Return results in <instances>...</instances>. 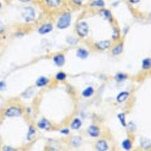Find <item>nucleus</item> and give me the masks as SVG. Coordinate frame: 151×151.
<instances>
[{
	"label": "nucleus",
	"instance_id": "obj_33",
	"mask_svg": "<svg viewBox=\"0 0 151 151\" xmlns=\"http://www.w3.org/2000/svg\"><path fill=\"white\" fill-rule=\"evenodd\" d=\"M74 2L76 3V4H80L82 2L83 0H73Z\"/></svg>",
	"mask_w": 151,
	"mask_h": 151
},
{
	"label": "nucleus",
	"instance_id": "obj_29",
	"mask_svg": "<svg viewBox=\"0 0 151 151\" xmlns=\"http://www.w3.org/2000/svg\"><path fill=\"white\" fill-rule=\"evenodd\" d=\"M5 88V84L4 82H0V89H3Z\"/></svg>",
	"mask_w": 151,
	"mask_h": 151
},
{
	"label": "nucleus",
	"instance_id": "obj_28",
	"mask_svg": "<svg viewBox=\"0 0 151 151\" xmlns=\"http://www.w3.org/2000/svg\"><path fill=\"white\" fill-rule=\"evenodd\" d=\"M119 31L117 29H114V35H113V38L114 40H116L118 38H119Z\"/></svg>",
	"mask_w": 151,
	"mask_h": 151
},
{
	"label": "nucleus",
	"instance_id": "obj_34",
	"mask_svg": "<svg viewBox=\"0 0 151 151\" xmlns=\"http://www.w3.org/2000/svg\"><path fill=\"white\" fill-rule=\"evenodd\" d=\"M129 1H130L132 4H136V3H138L139 2L140 0H129Z\"/></svg>",
	"mask_w": 151,
	"mask_h": 151
},
{
	"label": "nucleus",
	"instance_id": "obj_14",
	"mask_svg": "<svg viewBox=\"0 0 151 151\" xmlns=\"http://www.w3.org/2000/svg\"><path fill=\"white\" fill-rule=\"evenodd\" d=\"M47 82H48V79L44 77H41L36 81V85L38 87H43L44 85H46Z\"/></svg>",
	"mask_w": 151,
	"mask_h": 151
},
{
	"label": "nucleus",
	"instance_id": "obj_22",
	"mask_svg": "<svg viewBox=\"0 0 151 151\" xmlns=\"http://www.w3.org/2000/svg\"><path fill=\"white\" fill-rule=\"evenodd\" d=\"M143 67L145 70L147 69H149L150 67V60L149 58H147V59H145L143 62Z\"/></svg>",
	"mask_w": 151,
	"mask_h": 151
},
{
	"label": "nucleus",
	"instance_id": "obj_11",
	"mask_svg": "<svg viewBox=\"0 0 151 151\" xmlns=\"http://www.w3.org/2000/svg\"><path fill=\"white\" fill-rule=\"evenodd\" d=\"M128 93L127 92H123L121 93H120V94L118 95L117 96V101H119V102H123L124 101L126 100V99L128 98Z\"/></svg>",
	"mask_w": 151,
	"mask_h": 151
},
{
	"label": "nucleus",
	"instance_id": "obj_13",
	"mask_svg": "<svg viewBox=\"0 0 151 151\" xmlns=\"http://www.w3.org/2000/svg\"><path fill=\"white\" fill-rule=\"evenodd\" d=\"M82 125V122L80 121L79 119H75L74 120L72 123L71 124V128L72 129H75V130H77V129H79L80 128V126Z\"/></svg>",
	"mask_w": 151,
	"mask_h": 151
},
{
	"label": "nucleus",
	"instance_id": "obj_7",
	"mask_svg": "<svg viewBox=\"0 0 151 151\" xmlns=\"http://www.w3.org/2000/svg\"><path fill=\"white\" fill-rule=\"evenodd\" d=\"M96 46L99 50H105V49H107L110 46V42L108 41L98 42L96 43Z\"/></svg>",
	"mask_w": 151,
	"mask_h": 151
},
{
	"label": "nucleus",
	"instance_id": "obj_32",
	"mask_svg": "<svg viewBox=\"0 0 151 151\" xmlns=\"http://www.w3.org/2000/svg\"><path fill=\"white\" fill-rule=\"evenodd\" d=\"M3 150H13L14 149L12 148H9V147H5V148H3Z\"/></svg>",
	"mask_w": 151,
	"mask_h": 151
},
{
	"label": "nucleus",
	"instance_id": "obj_18",
	"mask_svg": "<svg viewBox=\"0 0 151 151\" xmlns=\"http://www.w3.org/2000/svg\"><path fill=\"white\" fill-rule=\"evenodd\" d=\"M46 2L50 7H57L60 4V0H46Z\"/></svg>",
	"mask_w": 151,
	"mask_h": 151
},
{
	"label": "nucleus",
	"instance_id": "obj_23",
	"mask_svg": "<svg viewBox=\"0 0 151 151\" xmlns=\"http://www.w3.org/2000/svg\"><path fill=\"white\" fill-rule=\"evenodd\" d=\"M101 14H102L103 16H104L106 19L110 20L111 18V13L108 10H102L101 12Z\"/></svg>",
	"mask_w": 151,
	"mask_h": 151
},
{
	"label": "nucleus",
	"instance_id": "obj_16",
	"mask_svg": "<svg viewBox=\"0 0 151 151\" xmlns=\"http://www.w3.org/2000/svg\"><path fill=\"white\" fill-rule=\"evenodd\" d=\"M141 145L143 148H148L150 147V140L149 139H146V138H142Z\"/></svg>",
	"mask_w": 151,
	"mask_h": 151
},
{
	"label": "nucleus",
	"instance_id": "obj_20",
	"mask_svg": "<svg viewBox=\"0 0 151 151\" xmlns=\"http://www.w3.org/2000/svg\"><path fill=\"white\" fill-rule=\"evenodd\" d=\"M122 146L126 150H130L131 148V143L129 140H126L122 143Z\"/></svg>",
	"mask_w": 151,
	"mask_h": 151
},
{
	"label": "nucleus",
	"instance_id": "obj_21",
	"mask_svg": "<svg viewBox=\"0 0 151 151\" xmlns=\"http://www.w3.org/2000/svg\"><path fill=\"white\" fill-rule=\"evenodd\" d=\"M104 5V2L103 0H96L91 4L92 7H103Z\"/></svg>",
	"mask_w": 151,
	"mask_h": 151
},
{
	"label": "nucleus",
	"instance_id": "obj_30",
	"mask_svg": "<svg viewBox=\"0 0 151 151\" xmlns=\"http://www.w3.org/2000/svg\"><path fill=\"white\" fill-rule=\"evenodd\" d=\"M61 133H62L63 134L67 135V134H68L69 133V130H67V129H64V130H61Z\"/></svg>",
	"mask_w": 151,
	"mask_h": 151
},
{
	"label": "nucleus",
	"instance_id": "obj_15",
	"mask_svg": "<svg viewBox=\"0 0 151 151\" xmlns=\"http://www.w3.org/2000/svg\"><path fill=\"white\" fill-rule=\"evenodd\" d=\"M123 50V44H119L117 46H116L114 49H113L112 53L114 55H119L121 53Z\"/></svg>",
	"mask_w": 151,
	"mask_h": 151
},
{
	"label": "nucleus",
	"instance_id": "obj_25",
	"mask_svg": "<svg viewBox=\"0 0 151 151\" xmlns=\"http://www.w3.org/2000/svg\"><path fill=\"white\" fill-rule=\"evenodd\" d=\"M119 119L122 125L124 126H126V121H125V115H124V114H119Z\"/></svg>",
	"mask_w": 151,
	"mask_h": 151
},
{
	"label": "nucleus",
	"instance_id": "obj_4",
	"mask_svg": "<svg viewBox=\"0 0 151 151\" xmlns=\"http://www.w3.org/2000/svg\"><path fill=\"white\" fill-rule=\"evenodd\" d=\"M21 114V110L16 107H11L9 108V109H7L6 111V115L9 117H13V116H20Z\"/></svg>",
	"mask_w": 151,
	"mask_h": 151
},
{
	"label": "nucleus",
	"instance_id": "obj_3",
	"mask_svg": "<svg viewBox=\"0 0 151 151\" xmlns=\"http://www.w3.org/2000/svg\"><path fill=\"white\" fill-rule=\"evenodd\" d=\"M77 31L78 34L80 35L81 37L86 36L89 31V28L87 23L85 22H81L77 26Z\"/></svg>",
	"mask_w": 151,
	"mask_h": 151
},
{
	"label": "nucleus",
	"instance_id": "obj_26",
	"mask_svg": "<svg viewBox=\"0 0 151 151\" xmlns=\"http://www.w3.org/2000/svg\"><path fill=\"white\" fill-rule=\"evenodd\" d=\"M126 77L125 75L121 74V73H119V74H118L116 76V80L117 81H122V80H125Z\"/></svg>",
	"mask_w": 151,
	"mask_h": 151
},
{
	"label": "nucleus",
	"instance_id": "obj_1",
	"mask_svg": "<svg viewBox=\"0 0 151 151\" xmlns=\"http://www.w3.org/2000/svg\"><path fill=\"white\" fill-rule=\"evenodd\" d=\"M71 21V15L69 13H65L62 15L57 22V28L60 29H65L69 26Z\"/></svg>",
	"mask_w": 151,
	"mask_h": 151
},
{
	"label": "nucleus",
	"instance_id": "obj_35",
	"mask_svg": "<svg viewBox=\"0 0 151 151\" xmlns=\"http://www.w3.org/2000/svg\"><path fill=\"white\" fill-rule=\"evenodd\" d=\"M21 2H28L29 0H20Z\"/></svg>",
	"mask_w": 151,
	"mask_h": 151
},
{
	"label": "nucleus",
	"instance_id": "obj_17",
	"mask_svg": "<svg viewBox=\"0 0 151 151\" xmlns=\"http://www.w3.org/2000/svg\"><path fill=\"white\" fill-rule=\"evenodd\" d=\"M94 92V89L92 87H88L87 89H85V91L82 92V95L84 96H86V97H88V96H90L93 94Z\"/></svg>",
	"mask_w": 151,
	"mask_h": 151
},
{
	"label": "nucleus",
	"instance_id": "obj_27",
	"mask_svg": "<svg viewBox=\"0 0 151 151\" xmlns=\"http://www.w3.org/2000/svg\"><path fill=\"white\" fill-rule=\"evenodd\" d=\"M66 77V75H65V74L63 73V72H60L56 75V78H57L58 80H63L65 79Z\"/></svg>",
	"mask_w": 151,
	"mask_h": 151
},
{
	"label": "nucleus",
	"instance_id": "obj_10",
	"mask_svg": "<svg viewBox=\"0 0 151 151\" xmlns=\"http://www.w3.org/2000/svg\"><path fill=\"white\" fill-rule=\"evenodd\" d=\"M38 127L41 129H48L50 128V124L46 119H41L38 122Z\"/></svg>",
	"mask_w": 151,
	"mask_h": 151
},
{
	"label": "nucleus",
	"instance_id": "obj_6",
	"mask_svg": "<svg viewBox=\"0 0 151 151\" xmlns=\"http://www.w3.org/2000/svg\"><path fill=\"white\" fill-rule=\"evenodd\" d=\"M87 132L89 134V135H91L92 137H97L99 135V129L98 127L94 126H90L88 128Z\"/></svg>",
	"mask_w": 151,
	"mask_h": 151
},
{
	"label": "nucleus",
	"instance_id": "obj_9",
	"mask_svg": "<svg viewBox=\"0 0 151 151\" xmlns=\"http://www.w3.org/2000/svg\"><path fill=\"white\" fill-rule=\"evenodd\" d=\"M96 148L98 150L104 151L107 150L108 145L107 143L104 141V140H99L97 144H96Z\"/></svg>",
	"mask_w": 151,
	"mask_h": 151
},
{
	"label": "nucleus",
	"instance_id": "obj_5",
	"mask_svg": "<svg viewBox=\"0 0 151 151\" xmlns=\"http://www.w3.org/2000/svg\"><path fill=\"white\" fill-rule=\"evenodd\" d=\"M53 30V26L50 23H47L45 25H43L38 30V32L41 34H46L50 32Z\"/></svg>",
	"mask_w": 151,
	"mask_h": 151
},
{
	"label": "nucleus",
	"instance_id": "obj_12",
	"mask_svg": "<svg viewBox=\"0 0 151 151\" xmlns=\"http://www.w3.org/2000/svg\"><path fill=\"white\" fill-rule=\"evenodd\" d=\"M77 55L80 58H82V59H85L86 57L88 56V52L87 50H85V49H82L80 48L77 50Z\"/></svg>",
	"mask_w": 151,
	"mask_h": 151
},
{
	"label": "nucleus",
	"instance_id": "obj_19",
	"mask_svg": "<svg viewBox=\"0 0 151 151\" xmlns=\"http://www.w3.org/2000/svg\"><path fill=\"white\" fill-rule=\"evenodd\" d=\"M35 133H36V130H35V128L33 126H31L29 128V130H28V133L27 138L28 140H31L33 137Z\"/></svg>",
	"mask_w": 151,
	"mask_h": 151
},
{
	"label": "nucleus",
	"instance_id": "obj_8",
	"mask_svg": "<svg viewBox=\"0 0 151 151\" xmlns=\"http://www.w3.org/2000/svg\"><path fill=\"white\" fill-rule=\"evenodd\" d=\"M54 62L58 66H62L65 63V57L63 55H57L54 57Z\"/></svg>",
	"mask_w": 151,
	"mask_h": 151
},
{
	"label": "nucleus",
	"instance_id": "obj_36",
	"mask_svg": "<svg viewBox=\"0 0 151 151\" xmlns=\"http://www.w3.org/2000/svg\"><path fill=\"white\" fill-rule=\"evenodd\" d=\"M0 8H1V3H0Z\"/></svg>",
	"mask_w": 151,
	"mask_h": 151
},
{
	"label": "nucleus",
	"instance_id": "obj_24",
	"mask_svg": "<svg viewBox=\"0 0 151 151\" xmlns=\"http://www.w3.org/2000/svg\"><path fill=\"white\" fill-rule=\"evenodd\" d=\"M72 143H73L75 146H79L80 143H81V138L80 137H78V136L75 137L72 139Z\"/></svg>",
	"mask_w": 151,
	"mask_h": 151
},
{
	"label": "nucleus",
	"instance_id": "obj_31",
	"mask_svg": "<svg viewBox=\"0 0 151 151\" xmlns=\"http://www.w3.org/2000/svg\"><path fill=\"white\" fill-rule=\"evenodd\" d=\"M4 31V26H3L2 23L0 21V33H2Z\"/></svg>",
	"mask_w": 151,
	"mask_h": 151
},
{
	"label": "nucleus",
	"instance_id": "obj_2",
	"mask_svg": "<svg viewBox=\"0 0 151 151\" xmlns=\"http://www.w3.org/2000/svg\"><path fill=\"white\" fill-rule=\"evenodd\" d=\"M22 16L26 22L33 21L35 18L34 9L31 7H26L22 11Z\"/></svg>",
	"mask_w": 151,
	"mask_h": 151
}]
</instances>
